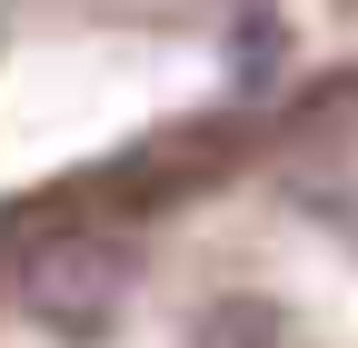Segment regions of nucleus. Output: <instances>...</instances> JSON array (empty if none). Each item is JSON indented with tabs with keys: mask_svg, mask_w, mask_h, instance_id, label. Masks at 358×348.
I'll return each instance as SVG.
<instances>
[{
	"mask_svg": "<svg viewBox=\"0 0 358 348\" xmlns=\"http://www.w3.org/2000/svg\"><path fill=\"white\" fill-rule=\"evenodd\" d=\"M0 348H358V60L0 189Z\"/></svg>",
	"mask_w": 358,
	"mask_h": 348,
	"instance_id": "1",
	"label": "nucleus"
}]
</instances>
